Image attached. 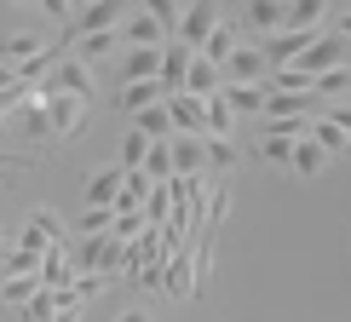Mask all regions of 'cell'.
I'll use <instances>...</instances> for the list:
<instances>
[{
	"label": "cell",
	"mask_w": 351,
	"mask_h": 322,
	"mask_svg": "<svg viewBox=\"0 0 351 322\" xmlns=\"http://www.w3.org/2000/svg\"><path fill=\"white\" fill-rule=\"evenodd\" d=\"M138 0H86L75 18L64 23V35H58V47H75L81 35H93V29H121V18L133 12Z\"/></svg>",
	"instance_id": "obj_1"
},
{
	"label": "cell",
	"mask_w": 351,
	"mask_h": 322,
	"mask_svg": "<svg viewBox=\"0 0 351 322\" xmlns=\"http://www.w3.org/2000/svg\"><path fill=\"white\" fill-rule=\"evenodd\" d=\"M346 58H351V40L340 35V29H334V35H317L311 47H305V52L294 58V69H300V75H311V81H317L323 69H340Z\"/></svg>",
	"instance_id": "obj_2"
},
{
	"label": "cell",
	"mask_w": 351,
	"mask_h": 322,
	"mask_svg": "<svg viewBox=\"0 0 351 322\" xmlns=\"http://www.w3.org/2000/svg\"><path fill=\"white\" fill-rule=\"evenodd\" d=\"M40 104H47L52 138H69L81 127V115H86V98H75V92H47V86H40Z\"/></svg>",
	"instance_id": "obj_3"
},
{
	"label": "cell",
	"mask_w": 351,
	"mask_h": 322,
	"mask_svg": "<svg viewBox=\"0 0 351 322\" xmlns=\"http://www.w3.org/2000/svg\"><path fill=\"white\" fill-rule=\"evenodd\" d=\"M40 86H47V92H75V98L93 104V69H86V58H58L52 75L40 81Z\"/></svg>",
	"instance_id": "obj_4"
},
{
	"label": "cell",
	"mask_w": 351,
	"mask_h": 322,
	"mask_svg": "<svg viewBox=\"0 0 351 322\" xmlns=\"http://www.w3.org/2000/svg\"><path fill=\"white\" fill-rule=\"evenodd\" d=\"M162 288H167L173 299L202 294V282H196V253H190V247H173V253H167V265H162Z\"/></svg>",
	"instance_id": "obj_5"
},
{
	"label": "cell",
	"mask_w": 351,
	"mask_h": 322,
	"mask_svg": "<svg viewBox=\"0 0 351 322\" xmlns=\"http://www.w3.org/2000/svg\"><path fill=\"white\" fill-rule=\"evenodd\" d=\"M311 40H317V29H276V35L259 40V52H265L271 69H282V64H294V58L311 47Z\"/></svg>",
	"instance_id": "obj_6"
},
{
	"label": "cell",
	"mask_w": 351,
	"mask_h": 322,
	"mask_svg": "<svg viewBox=\"0 0 351 322\" xmlns=\"http://www.w3.org/2000/svg\"><path fill=\"white\" fill-rule=\"evenodd\" d=\"M173 179H208V138L173 133Z\"/></svg>",
	"instance_id": "obj_7"
},
{
	"label": "cell",
	"mask_w": 351,
	"mask_h": 322,
	"mask_svg": "<svg viewBox=\"0 0 351 322\" xmlns=\"http://www.w3.org/2000/svg\"><path fill=\"white\" fill-rule=\"evenodd\" d=\"M190 58H196V47H184L179 35H167V40H162V75H156V81L167 86V98H173V92H184V75H190Z\"/></svg>",
	"instance_id": "obj_8"
},
{
	"label": "cell",
	"mask_w": 351,
	"mask_h": 322,
	"mask_svg": "<svg viewBox=\"0 0 351 322\" xmlns=\"http://www.w3.org/2000/svg\"><path fill=\"white\" fill-rule=\"evenodd\" d=\"M219 23V0H184V18H179V40L184 47H202Z\"/></svg>",
	"instance_id": "obj_9"
},
{
	"label": "cell",
	"mask_w": 351,
	"mask_h": 322,
	"mask_svg": "<svg viewBox=\"0 0 351 322\" xmlns=\"http://www.w3.org/2000/svg\"><path fill=\"white\" fill-rule=\"evenodd\" d=\"M219 69H225V81H271V64L259 47H230V58Z\"/></svg>",
	"instance_id": "obj_10"
},
{
	"label": "cell",
	"mask_w": 351,
	"mask_h": 322,
	"mask_svg": "<svg viewBox=\"0 0 351 322\" xmlns=\"http://www.w3.org/2000/svg\"><path fill=\"white\" fill-rule=\"evenodd\" d=\"M58 230H64V219H58L52 208H35V213H29V225L18 230V247H35V253H47V247L58 242Z\"/></svg>",
	"instance_id": "obj_11"
},
{
	"label": "cell",
	"mask_w": 351,
	"mask_h": 322,
	"mask_svg": "<svg viewBox=\"0 0 351 322\" xmlns=\"http://www.w3.org/2000/svg\"><path fill=\"white\" fill-rule=\"evenodd\" d=\"M167 110H173V133L208 138V110H202V98H190V92H173V98H167Z\"/></svg>",
	"instance_id": "obj_12"
},
{
	"label": "cell",
	"mask_w": 351,
	"mask_h": 322,
	"mask_svg": "<svg viewBox=\"0 0 351 322\" xmlns=\"http://www.w3.org/2000/svg\"><path fill=\"white\" fill-rule=\"evenodd\" d=\"M121 40H133V47H162V40H167V29L156 23L144 6H133V12L121 18Z\"/></svg>",
	"instance_id": "obj_13"
},
{
	"label": "cell",
	"mask_w": 351,
	"mask_h": 322,
	"mask_svg": "<svg viewBox=\"0 0 351 322\" xmlns=\"http://www.w3.org/2000/svg\"><path fill=\"white\" fill-rule=\"evenodd\" d=\"M265 86L271 81H225V104L237 115H265Z\"/></svg>",
	"instance_id": "obj_14"
},
{
	"label": "cell",
	"mask_w": 351,
	"mask_h": 322,
	"mask_svg": "<svg viewBox=\"0 0 351 322\" xmlns=\"http://www.w3.org/2000/svg\"><path fill=\"white\" fill-rule=\"evenodd\" d=\"M150 190H156V179H150V173H144V167H127V179H121V196H115V213H144Z\"/></svg>",
	"instance_id": "obj_15"
},
{
	"label": "cell",
	"mask_w": 351,
	"mask_h": 322,
	"mask_svg": "<svg viewBox=\"0 0 351 322\" xmlns=\"http://www.w3.org/2000/svg\"><path fill=\"white\" fill-rule=\"evenodd\" d=\"M219 86H225V69L213 64V58H190V75H184V92L190 98H208V92H219Z\"/></svg>",
	"instance_id": "obj_16"
},
{
	"label": "cell",
	"mask_w": 351,
	"mask_h": 322,
	"mask_svg": "<svg viewBox=\"0 0 351 322\" xmlns=\"http://www.w3.org/2000/svg\"><path fill=\"white\" fill-rule=\"evenodd\" d=\"M121 179H127V167H104V173H93V179H86V208H115V196H121Z\"/></svg>",
	"instance_id": "obj_17"
},
{
	"label": "cell",
	"mask_w": 351,
	"mask_h": 322,
	"mask_svg": "<svg viewBox=\"0 0 351 322\" xmlns=\"http://www.w3.org/2000/svg\"><path fill=\"white\" fill-rule=\"evenodd\" d=\"M265 115H317V92H282V86H265Z\"/></svg>",
	"instance_id": "obj_18"
},
{
	"label": "cell",
	"mask_w": 351,
	"mask_h": 322,
	"mask_svg": "<svg viewBox=\"0 0 351 322\" xmlns=\"http://www.w3.org/2000/svg\"><path fill=\"white\" fill-rule=\"evenodd\" d=\"M247 23L259 29V35H276V29H288V0H247Z\"/></svg>",
	"instance_id": "obj_19"
},
{
	"label": "cell",
	"mask_w": 351,
	"mask_h": 322,
	"mask_svg": "<svg viewBox=\"0 0 351 322\" xmlns=\"http://www.w3.org/2000/svg\"><path fill=\"white\" fill-rule=\"evenodd\" d=\"M110 253H115V236H110V230H93V236L75 247V265L93 276V271H104V265H110Z\"/></svg>",
	"instance_id": "obj_20"
},
{
	"label": "cell",
	"mask_w": 351,
	"mask_h": 322,
	"mask_svg": "<svg viewBox=\"0 0 351 322\" xmlns=\"http://www.w3.org/2000/svg\"><path fill=\"white\" fill-rule=\"evenodd\" d=\"M328 167V150L317 138H294V161H288V173H300V179H317V173Z\"/></svg>",
	"instance_id": "obj_21"
},
{
	"label": "cell",
	"mask_w": 351,
	"mask_h": 322,
	"mask_svg": "<svg viewBox=\"0 0 351 322\" xmlns=\"http://www.w3.org/2000/svg\"><path fill=\"white\" fill-rule=\"evenodd\" d=\"M35 52H47V40H40L35 29H18V35L0 40V64H29Z\"/></svg>",
	"instance_id": "obj_22"
},
{
	"label": "cell",
	"mask_w": 351,
	"mask_h": 322,
	"mask_svg": "<svg viewBox=\"0 0 351 322\" xmlns=\"http://www.w3.org/2000/svg\"><path fill=\"white\" fill-rule=\"evenodd\" d=\"M202 110H208V133H213V138H230V133H237V110L225 104V86L202 98Z\"/></svg>",
	"instance_id": "obj_23"
},
{
	"label": "cell",
	"mask_w": 351,
	"mask_h": 322,
	"mask_svg": "<svg viewBox=\"0 0 351 322\" xmlns=\"http://www.w3.org/2000/svg\"><path fill=\"white\" fill-rule=\"evenodd\" d=\"M150 75H162V47H133L121 64V81H150Z\"/></svg>",
	"instance_id": "obj_24"
},
{
	"label": "cell",
	"mask_w": 351,
	"mask_h": 322,
	"mask_svg": "<svg viewBox=\"0 0 351 322\" xmlns=\"http://www.w3.org/2000/svg\"><path fill=\"white\" fill-rule=\"evenodd\" d=\"M162 98H167V86L156 81V75H150V81H127V92H121V110L133 115V110H150V104H162Z\"/></svg>",
	"instance_id": "obj_25"
},
{
	"label": "cell",
	"mask_w": 351,
	"mask_h": 322,
	"mask_svg": "<svg viewBox=\"0 0 351 322\" xmlns=\"http://www.w3.org/2000/svg\"><path fill=\"white\" fill-rule=\"evenodd\" d=\"M69 282H75V276H69V253L52 242L47 253H40V288H69Z\"/></svg>",
	"instance_id": "obj_26"
},
{
	"label": "cell",
	"mask_w": 351,
	"mask_h": 322,
	"mask_svg": "<svg viewBox=\"0 0 351 322\" xmlns=\"http://www.w3.org/2000/svg\"><path fill=\"white\" fill-rule=\"evenodd\" d=\"M305 138H317V144H323L328 156H340V150H351V133H346L340 121H328V115H311V133H305Z\"/></svg>",
	"instance_id": "obj_27"
},
{
	"label": "cell",
	"mask_w": 351,
	"mask_h": 322,
	"mask_svg": "<svg viewBox=\"0 0 351 322\" xmlns=\"http://www.w3.org/2000/svg\"><path fill=\"white\" fill-rule=\"evenodd\" d=\"M133 127H138V133H150V138H173V110H167V98H162V104H150V110H133Z\"/></svg>",
	"instance_id": "obj_28"
},
{
	"label": "cell",
	"mask_w": 351,
	"mask_h": 322,
	"mask_svg": "<svg viewBox=\"0 0 351 322\" xmlns=\"http://www.w3.org/2000/svg\"><path fill=\"white\" fill-rule=\"evenodd\" d=\"M334 0H288V29H317Z\"/></svg>",
	"instance_id": "obj_29"
},
{
	"label": "cell",
	"mask_w": 351,
	"mask_h": 322,
	"mask_svg": "<svg viewBox=\"0 0 351 322\" xmlns=\"http://www.w3.org/2000/svg\"><path fill=\"white\" fill-rule=\"evenodd\" d=\"M144 173H150L156 184L173 179V138H150V156H144Z\"/></svg>",
	"instance_id": "obj_30"
},
{
	"label": "cell",
	"mask_w": 351,
	"mask_h": 322,
	"mask_svg": "<svg viewBox=\"0 0 351 322\" xmlns=\"http://www.w3.org/2000/svg\"><path fill=\"white\" fill-rule=\"evenodd\" d=\"M237 161H242V156H237V144H230V138H213V133H208V173H213V179H225V173L237 167Z\"/></svg>",
	"instance_id": "obj_31"
},
{
	"label": "cell",
	"mask_w": 351,
	"mask_h": 322,
	"mask_svg": "<svg viewBox=\"0 0 351 322\" xmlns=\"http://www.w3.org/2000/svg\"><path fill=\"white\" fill-rule=\"evenodd\" d=\"M23 322H58V288H35L23 305Z\"/></svg>",
	"instance_id": "obj_32"
},
{
	"label": "cell",
	"mask_w": 351,
	"mask_h": 322,
	"mask_svg": "<svg viewBox=\"0 0 351 322\" xmlns=\"http://www.w3.org/2000/svg\"><path fill=\"white\" fill-rule=\"evenodd\" d=\"M230 47H237V29H230L225 18H219V23H213V35L202 40V58H213V64H225V58H230Z\"/></svg>",
	"instance_id": "obj_33"
},
{
	"label": "cell",
	"mask_w": 351,
	"mask_h": 322,
	"mask_svg": "<svg viewBox=\"0 0 351 322\" xmlns=\"http://www.w3.org/2000/svg\"><path fill=\"white\" fill-rule=\"evenodd\" d=\"M144 12H150L156 23L167 29V35H179V18H184V0H138Z\"/></svg>",
	"instance_id": "obj_34"
},
{
	"label": "cell",
	"mask_w": 351,
	"mask_h": 322,
	"mask_svg": "<svg viewBox=\"0 0 351 322\" xmlns=\"http://www.w3.org/2000/svg\"><path fill=\"white\" fill-rule=\"evenodd\" d=\"M40 288V276H23V271H12L6 282H0V299L6 305H29V294Z\"/></svg>",
	"instance_id": "obj_35"
},
{
	"label": "cell",
	"mask_w": 351,
	"mask_h": 322,
	"mask_svg": "<svg viewBox=\"0 0 351 322\" xmlns=\"http://www.w3.org/2000/svg\"><path fill=\"white\" fill-rule=\"evenodd\" d=\"M115 47H121V29H93V35H81V52L86 58H104Z\"/></svg>",
	"instance_id": "obj_36"
},
{
	"label": "cell",
	"mask_w": 351,
	"mask_h": 322,
	"mask_svg": "<svg viewBox=\"0 0 351 322\" xmlns=\"http://www.w3.org/2000/svg\"><path fill=\"white\" fill-rule=\"evenodd\" d=\"M144 156H150V133L133 127V133L121 138V167H144Z\"/></svg>",
	"instance_id": "obj_37"
},
{
	"label": "cell",
	"mask_w": 351,
	"mask_h": 322,
	"mask_svg": "<svg viewBox=\"0 0 351 322\" xmlns=\"http://www.w3.org/2000/svg\"><path fill=\"white\" fill-rule=\"evenodd\" d=\"M259 156H265V161H276V167H288V161H294V138H282V133H265Z\"/></svg>",
	"instance_id": "obj_38"
},
{
	"label": "cell",
	"mask_w": 351,
	"mask_h": 322,
	"mask_svg": "<svg viewBox=\"0 0 351 322\" xmlns=\"http://www.w3.org/2000/svg\"><path fill=\"white\" fill-rule=\"evenodd\" d=\"M351 86V69L340 64V69H323V75H317V98H340Z\"/></svg>",
	"instance_id": "obj_39"
},
{
	"label": "cell",
	"mask_w": 351,
	"mask_h": 322,
	"mask_svg": "<svg viewBox=\"0 0 351 322\" xmlns=\"http://www.w3.org/2000/svg\"><path fill=\"white\" fill-rule=\"evenodd\" d=\"M115 225V208H86L81 213V230H86V236H93V230H110Z\"/></svg>",
	"instance_id": "obj_40"
},
{
	"label": "cell",
	"mask_w": 351,
	"mask_h": 322,
	"mask_svg": "<svg viewBox=\"0 0 351 322\" xmlns=\"http://www.w3.org/2000/svg\"><path fill=\"white\" fill-rule=\"evenodd\" d=\"M40 12L58 18V23H69V18H75V0H40Z\"/></svg>",
	"instance_id": "obj_41"
},
{
	"label": "cell",
	"mask_w": 351,
	"mask_h": 322,
	"mask_svg": "<svg viewBox=\"0 0 351 322\" xmlns=\"http://www.w3.org/2000/svg\"><path fill=\"white\" fill-rule=\"evenodd\" d=\"M328 121H340L346 133H351V104H334V110H328Z\"/></svg>",
	"instance_id": "obj_42"
},
{
	"label": "cell",
	"mask_w": 351,
	"mask_h": 322,
	"mask_svg": "<svg viewBox=\"0 0 351 322\" xmlns=\"http://www.w3.org/2000/svg\"><path fill=\"white\" fill-rule=\"evenodd\" d=\"M6 86H18V64H0V92Z\"/></svg>",
	"instance_id": "obj_43"
},
{
	"label": "cell",
	"mask_w": 351,
	"mask_h": 322,
	"mask_svg": "<svg viewBox=\"0 0 351 322\" xmlns=\"http://www.w3.org/2000/svg\"><path fill=\"white\" fill-rule=\"evenodd\" d=\"M121 322H150V317H144V311H127V317H121Z\"/></svg>",
	"instance_id": "obj_44"
},
{
	"label": "cell",
	"mask_w": 351,
	"mask_h": 322,
	"mask_svg": "<svg viewBox=\"0 0 351 322\" xmlns=\"http://www.w3.org/2000/svg\"><path fill=\"white\" fill-rule=\"evenodd\" d=\"M340 35H346V40H351V12H346V18H340Z\"/></svg>",
	"instance_id": "obj_45"
},
{
	"label": "cell",
	"mask_w": 351,
	"mask_h": 322,
	"mask_svg": "<svg viewBox=\"0 0 351 322\" xmlns=\"http://www.w3.org/2000/svg\"><path fill=\"white\" fill-rule=\"evenodd\" d=\"M12 6H40V0H12Z\"/></svg>",
	"instance_id": "obj_46"
},
{
	"label": "cell",
	"mask_w": 351,
	"mask_h": 322,
	"mask_svg": "<svg viewBox=\"0 0 351 322\" xmlns=\"http://www.w3.org/2000/svg\"><path fill=\"white\" fill-rule=\"evenodd\" d=\"M0 247H6V230H0Z\"/></svg>",
	"instance_id": "obj_47"
}]
</instances>
